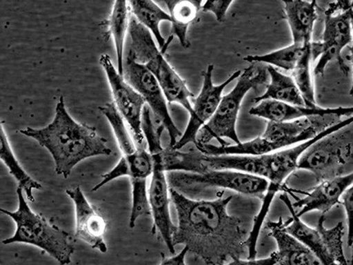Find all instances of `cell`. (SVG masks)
<instances>
[{
  "label": "cell",
  "instance_id": "9",
  "mask_svg": "<svg viewBox=\"0 0 353 265\" xmlns=\"http://www.w3.org/2000/svg\"><path fill=\"white\" fill-rule=\"evenodd\" d=\"M352 2H334L325 12L323 39L311 46L312 59H319L314 71L316 77H323L326 66L332 61L339 64L343 74H349L350 68L343 58L342 50L352 42Z\"/></svg>",
  "mask_w": 353,
  "mask_h": 265
},
{
  "label": "cell",
  "instance_id": "12",
  "mask_svg": "<svg viewBox=\"0 0 353 265\" xmlns=\"http://www.w3.org/2000/svg\"><path fill=\"white\" fill-rule=\"evenodd\" d=\"M123 77L135 90H137L144 97L147 105H149L154 115L165 125L170 137L168 148L173 149L178 143V139L182 137V132L176 128L170 115L167 99L159 81L146 66L137 61L134 52L129 49L127 57L124 58V75Z\"/></svg>",
  "mask_w": 353,
  "mask_h": 265
},
{
  "label": "cell",
  "instance_id": "2",
  "mask_svg": "<svg viewBox=\"0 0 353 265\" xmlns=\"http://www.w3.org/2000/svg\"><path fill=\"white\" fill-rule=\"evenodd\" d=\"M353 116L336 123L332 127L321 132L316 137L304 141L297 146L290 149L276 151V153L261 155V156H239V155H226V156H207L205 163L210 171L232 170L248 173V175L261 177L269 181V188L263 199V203L258 215L254 217L253 228L248 242L249 244L256 245L261 227L269 213L270 205L279 191L291 192L285 187L286 179L292 173L298 169V163L302 154L315 141L327 137L352 124Z\"/></svg>",
  "mask_w": 353,
  "mask_h": 265
},
{
  "label": "cell",
  "instance_id": "11",
  "mask_svg": "<svg viewBox=\"0 0 353 265\" xmlns=\"http://www.w3.org/2000/svg\"><path fill=\"white\" fill-rule=\"evenodd\" d=\"M341 130L311 145L299 159L298 169L314 173L320 182L342 176L352 159L353 135Z\"/></svg>",
  "mask_w": 353,
  "mask_h": 265
},
{
  "label": "cell",
  "instance_id": "29",
  "mask_svg": "<svg viewBox=\"0 0 353 265\" xmlns=\"http://www.w3.org/2000/svg\"><path fill=\"white\" fill-rule=\"evenodd\" d=\"M99 110L108 119L123 155L135 153L139 147L135 143L134 139L132 138L127 125H125V119L117 108L115 104H106L105 106L99 107Z\"/></svg>",
  "mask_w": 353,
  "mask_h": 265
},
{
  "label": "cell",
  "instance_id": "36",
  "mask_svg": "<svg viewBox=\"0 0 353 265\" xmlns=\"http://www.w3.org/2000/svg\"><path fill=\"white\" fill-rule=\"evenodd\" d=\"M352 34H353V2H352ZM352 46L350 47V50H351V57H350V59H351V62L353 68V36H352ZM350 95H351L352 97H353V78H352V84L351 90H350Z\"/></svg>",
  "mask_w": 353,
  "mask_h": 265
},
{
  "label": "cell",
  "instance_id": "20",
  "mask_svg": "<svg viewBox=\"0 0 353 265\" xmlns=\"http://www.w3.org/2000/svg\"><path fill=\"white\" fill-rule=\"evenodd\" d=\"M285 12L291 28L293 43L308 46L312 43L313 28L317 19V2L303 0H286Z\"/></svg>",
  "mask_w": 353,
  "mask_h": 265
},
{
  "label": "cell",
  "instance_id": "33",
  "mask_svg": "<svg viewBox=\"0 0 353 265\" xmlns=\"http://www.w3.org/2000/svg\"><path fill=\"white\" fill-rule=\"evenodd\" d=\"M342 204L346 211L348 224V246L353 248V182L342 195Z\"/></svg>",
  "mask_w": 353,
  "mask_h": 265
},
{
  "label": "cell",
  "instance_id": "28",
  "mask_svg": "<svg viewBox=\"0 0 353 265\" xmlns=\"http://www.w3.org/2000/svg\"><path fill=\"white\" fill-rule=\"evenodd\" d=\"M311 46L312 43L308 46H299V44L292 43V46L268 53V55L245 57L244 61L251 63H266L271 66H276V68L292 72L305 53L311 50Z\"/></svg>",
  "mask_w": 353,
  "mask_h": 265
},
{
  "label": "cell",
  "instance_id": "8",
  "mask_svg": "<svg viewBox=\"0 0 353 265\" xmlns=\"http://www.w3.org/2000/svg\"><path fill=\"white\" fill-rule=\"evenodd\" d=\"M167 181L169 187L184 195H195L203 193L208 188H219L263 199L269 188V181L266 179L232 170H214L203 175L171 172L167 176Z\"/></svg>",
  "mask_w": 353,
  "mask_h": 265
},
{
  "label": "cell",
  "instance_id": "3",
  "mask_svg": "<svg viewBox=\"0 0 353 265\" xmlns=\"http://www.w3.org/2000/svg\"><path fill=\"white\" fill-rule=\"evenodd\" d=\"M21 134L33 138L52 154L57 175L68 179L72 170L81 161L96 156H110L105 139L97 129L75 121L66 110L64 97H59L54 119L47 127L28 128Z\"/></svg>",
  "mask_w": 353,
  "mask_h": 265
},
{
  "label": "cell",
  "instance_id": "10",
  "mask_svg": "<svg viewBox=\"0 0 353 265\" xmlns=\"http://www.w3.org/2000/svg\"><path fill=\"white\" fill-rule=\"evenodd\" d=\"M280 199L287 205L291 217L285 221V230L307 246L323 265H348L343 252V238L345 226L339 222L333 228L327 229L324 225L326 215L321 214L317 226L314 228L305 225L296 213L291 200L286 195Z\"/></svg>",
  "mask_w": 353,
  "mask_h": 265
},
{
  "label": "cell",
  "instance_id": "17",
  "mask_svg": "<svg viewBox=\"0 0 353 265\" xmlns=\"http://www.w3.org/2000/svg\"><path fill=\"white\" fill-rule=\"evenodd\" d=\"M249 113L251 115L261 117L269 121L287 122L297 121L305 118L327 116H353V106L337 107V108H321L320 106H296L288 104L277 102L274 100H265L259 105L253 107Z\"/></svg>",
  "mask_w": 353,
  "mask_h": 265
},
{
  "label": "cell",
  "instance_id": "15",
  "mask_svg": "<svg viewBox=\"0 0 353 265\" xmlns=\"http://www.w3.org/2000/svg\"><path fill=\"white\" fill-rule=\"evenodd\" d=\"M151 216L153 217L152 233H159L167 248L172 254L175 253L173 235L176 226L173 224L170 213V188L165 172L154 163L153 175L148 190Z\"/></svg>",
  "mask_w": 353,
  "mask_h": 265
},
{
  "label": "cell",
  "instance_id": "14",
  "mask_svg": "<svg viewBox=\"0 0 353 265\" xmlns=\"http://www.w3.org/2000/svg\"><path fill=\"white\" fill-rule=\"evenodd\" d=\"M214 66H208L207 70L203 72V84L200 95L195 99L193 106V115H190L188 125L182 137L172 150H179L185 145L193 143L197 144V135L205 124L210 121L215 115L222 100L223 91L232 81L241 77L242 72L236 71L225 83L214 85L212 75Z\"/></svg>",
  "mask_w": 353,
  "mask_h": 265
},
{
  "label": "cell",
  "instance_id": "13",
  "mask_svg": "<svg viewBox=\"0 0 353 265\" xmlns=\"http://www.w3.org/2000/svg\"><path fill=\"white\" fill-rule=\"evenodd\" d=\"M99 62L108 78L117 108L130 127L137 146L146 149L145 138L141 131V115L144 106L147 104L146 101L116 70L108 55L101 56Z\"/></svg>",
  "mask_w": 353,
  "mask_h": 265
},
{
  "label": "cell",
  "instance_id": "16",
  "mask_svg": "<svg viewBox=\"0 0 353 265\" xmlns=\"http://www.w3.org/2000/svg\"><path fill=\"white\" fill-rule=\"evenodd\" d=\"M65 193L74 204L75 236L101 253H107L105 219L88 201L80 187L66 189Z\"/></svg>",
  "mask_w": 353,
  "mask_h": 265
},
{
  "label": "cell",
  "instance_id": "35",
  "mask_svg": "<svg viewBox=\"0 0 353 265\" xmlns=\"http://www.w3.org/2000/svg\"><path fill=\"white\" fill-rule=\"evenodd\" d=\"M188 251V247L182 249L181 253L174 255V257L166 258V259L161 262L159 265H185V255Z\"/></svg>",
  "mask_w": 353,
  "mask_h": 265
},
{
  "label": "cell",
  "instance_id": "31",
  "mask_svg": "<svg viewBox=\"0 0 353 265\" xmlns=\"http://www.w3.org/2000/svg\"><path fill=\"white\" fill-rule=\"evenodd\" d=\"M312 59H312V52L311 50H309L296 66L294 70L292 72V77L301 91L307 107L314 108L317 105L315 102L314 84L310 72Z\"/></svg>",
  "mask_w": 353,
  "mask_h": 265
},
{
  "label": "cell",
  "instance_id": "25",
  "mask_svg": "<svg viewBox=\"0 0 353 265\" xmlns=\"http://www.w3.org/2000/svg\"><path fill=\"white\" fill-rule=\"evenodd\" d=\"M129 6L135 19L153 34L159 43L160 52L163 55L166 41L161 34L160 23L162 21L172 22L171 15L160 8L152 0H131Z\"/></svg>",
  "mask_w": 353,
  "mask_h": 265
},
{
  "label": "cell",
  "instance_id": "23",
  "mask_svg": "<svg viewBox=\"0 0 353 265\" xmlns=\"http://www.w3.org/2000/svg\"><path fill=\"white\" fill-rule=\"evenodd\" d=\"M154 164L163 170V172H184L191 173H203L210 171L205 164L206 155L200 150L188 151L181 153L167 148L162 153L152 155Z\"/></svg>",
  "mask_w": 353,
  "mask_h": 265
},
{
  "label": "cell",
  "instance_id": "6",
  "mask_svg": "<svg viewBox=\"0 0 353 265\" xmlns=\"http://www.w3.org/2000/svg\"><path fill=\"white\" fill-rule=\"evenodd\" d=\"M128 33L130 37L128 49L134 52L137 61L146 66L159 81L167 102L179 104L189 115H193V106L189 99H194V95L188 90L185 81L166 61L165 55L157 48L150 31L134 15L130 19Z\"/></svg>",
  "mask_w": 353,
  "mask_h": 265
},
{
  "label": "cell",
  "instance_id": "22",
  "mask_svg": "<svg viewBox=\"0 0 353 265\" xmlns=\"http://www.w3.org/2000/svg\"><path fill=\"white\" fill-rule=\"evenodd\" d=\"M172 17L171 36L166 41L163 55L172 43L173 37L179 39L183 48L188 49L191 43L188 39L189 25L193 23L198 18L199 11L201 9V3L198 0H166L165 1Z\"/></svg>",
  "mask_w": 353,
  "mask_h": 265
},
{
  "label": "cell",
  "instance_id": "37",
  "mask_svg": "<svg viewBox=\"0 0 353 265\" xmlns=\"http://www.w3.org/2000/svg\"><path fill=\"white\" fill-rule=\"evenodd\" d=\"M351 265H353V251L352 255Z\"/></svg>",
  "mask_w": 353,
  "mask_h": 265
},
{
  "label": "cell",
  "instance_id": "24",
  "mask_svg": "<svg viewBox=\"0 0 353 265\" xmlns=\"http://www.w3.org/2000/svg\"><path fill=\"white\" fill-rule=\"evenodd\" d=\"M267 71L270 77V84L268 85L266 92L263 96L253 99L254 103L274 100L291 106H307L301 91L292 77L282 74L271 66H268Z\"/></svg>",
  "mask_w": 353,
  "mask_h": 265
},
{
  "label": "cell",
  "instance_id": "26",
  "mask_svg": "<svg viewBox=\"0 0 353 265\" xmlns=\"http://www.w3.org/2000/svg\"><path fill=\"white\" fill-rule=\"evenodd\" d=\"M125 0H117L113 6L108 23V32L114 40L117 59H118V72L124 75V48L129 24H130V6Z\"/></svg>",
  "mask_w": 353,
  "mask_h": 265
},
{
  "label": "cell",
  "instance_id": "30",
  "mask_svg": "<svg viewBox=\"0 0 353 265\" xmlns=\"http://www.w3.org/2000/svg\"><path fill=\"white\" fill-rule=\"evenodd\" d=\"M165 125L160 121L156 115H154L152 110L149 105H145L141 115V131L143 137L149 147V153L151 155H156L162 153L163 150L162 144H161V137Z\"/></svg>",
  "mask_w": 353,
  "mask_h": 265
},
{
  "label": "cell",
  "instance_id": "18",
  "mask_svg": "<svg viewBox=\"0 0 353 265\" xmlns=\"http://www.w3.org/2000/svg\"><path fill=\"white\" fill-rule=\"evenodd\" d=\"M352 182L353 173L321 181L316 188L307 193V197L292 204V206L299 217L314 210L326 215L335 205L340 203V198Z\"/></svg>",
  "mask_w": 353,
  "mask_h": 265
},
{
  "label": "cell",
  "instance_id": "7",
  "mask_svg": "<svg viewBox=\"0 0 353 265\" xmlns=\"http://www.w3.org/2000/svg\"><path fill=\"white\" fill-rule=\"evenodd\" d=\"M267 78L268 71L260 66L254 64L245 68L235 88L231 92L223 96L215 115L199 131L195 146L198 148L201 145L210 144L213 139L219 141L221 147L229 146L223 138L231 139L236 145L241 144L236 131V123L242 101L248 91L266 84Z\"/></svg>",
  "mask_w": 353,
  "mask_h": 265
},
{
  "label": "cell",
  "instance_id": "1",
  "mask_svg": "<svg viewBox=\"0 0 353 265\" xmlns=\"http://www.w3.org/2000/svg\"><path fill=\"white\" fill-rule=\"evenodd\" d=\"M178 215L173 245L184 244L206 265H223L241 259L248 248L247 231L237 217L229 215L232 195L214 201H196L170 188Z\"/></svg>",
  "mask_w": 353,
  "mask_h": 265
},
{
  "label": "cell",
  "instance_id": "4",
  "mask_svg": "<svg viewBox=\"0 0 353 265\" xmlns=\"http://www.w3.org/2000/svg\"><path fill=\"white\" fill-rule=\"evenodd\" d=\"M340 117H314L297 121L287 122L269 121L266 130L260 137L248 143L232 146L216 147L207 144L199 146L200 150L207 156H226V155H239V156H261L285 149L292 145L302 144L316 137L321 132L332 127L342 121Z\"/></svg>",
  "mask_w": 353,
  "mask_h": 265
},
{
  "label": "cell",
  "instance_id": "34",
  "mask_svg": "<svg viewBox=\"0 0 353 265\" xmlns=\"http://www.w3.org/2000/svg\"><path fill=\"white\" fill-rule=\"evenodd\" d=\"M277 264L276 257L275 253L271 254L270 257L265 258V259H252V260H241L235 259L232 260L231 263L223 265H276Z\"/></svg>",
  "mask_w": 353,
  "mask_h": 265
},
{
  "label": "cell",
  "instance_id": "19",
  "mask_svg": "<svg viewBox=\"0 0 353 265\" xmlns=\"http://www.w3.org/2000/svg\"><path fill=\"white\" fill-rule=\"evenodd\" d=\"M265 228L279 247V251L274 252L277 264L323 265L310 248L286 231L285 221L282 217L277 221H269Z\"/></svg>",
  "mask_w": 353,
  "mask_h": 265
},
{
  "label": "cell",
  "instance_id": "5",
  "mask_svg": "<svg viewBox=\"0 0 353 265\" xmlns=\"http://www.w3.org/2000/svg\"><path fill=\"white\" fill-rule=\"evenodd\" d=\"M18 209L9 211L1 209V213L11 217L17 224V231L12 237L2 242L4 245L12 243H25L42 249L54 258L61 265L71 264L72 255L74 253V246L71 236L54 224L49 222L46 217L34 213L28 206L23 190L17 188Z\"/></svg>",
  "mask_w": 353,
  "mask_h": 265
},
{
  "label": "cell",
  "instance_id": "32",
  "mask_svg": "<svg viewBox=\"0 0 353 265\" xmlns=\"http://www.w3.org/2000/svg\"><path fill=\"white\" fill-rule=\"evenodd\" d=\"M232 0H207L201 6L203 12H211L216 15L217 21H225L227 11L232 4Z\"/></svg>",
  "mask_w": 353,
  "mask_h": 265
},
{
  "label": "cell",
  "instance_id": "21",
  "mask_svg": "<svg viewBox=\"0 0 353 265\" xmlns=\"http://www.w3.org/2000/svg\"><path fill=\"white\" fill-rule=\"evenodd\" d=\"M154 161L152 155L143 148H138L135 153L123 155L121 159L109 173L102 175V181L94 186L92 191H97L103 186L108 184L119 177H128L130 181L137 179H148L152 176Z\"/></svg>",
  "mask_w": 353,
  "mask_h": 265
},
{
  "label": "cell",
  "instance_id": "27",
  "mask_svg": "<svg viewBox=\"0 0 353 265\" xmlns=\"http://www.w3.org/2000/svg\"><path fill=\"white\" fill-rule=\"evenodd\" d=\"M0 144H1V149H0V159L8 166L10 175L14 177L18 181L19 188L23 190L26 195L27 200L33 203L34 197L33 195L34 189L41 190L43 186L39 182L34 181L28 175L25 170L22 168L21 164L19 163L17 157H15L14 153H12L10 144L8 137H6L4 126L0 125Z\"/></svg>",
  "mask_w": 353,
  "mask_h": 265
}]
</instances>
